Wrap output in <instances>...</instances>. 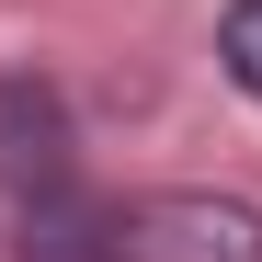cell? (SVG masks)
<instances>
[{"label":"cell","mask_w":262,"mask_h":262,"mask_svg":"<svg viewBox=\"0 0 262 262\" xmlns=\"http://www.w3.org/2000/svg\"><path fill=\"white\" fill-rule=\"evenodd\" d=\"M125 262H262V205H239V194H148L125 216Z\"/></svg>","instance_id":"obj_1"},{"label":"cell","mask_w":262,"mask_h":262,"mask_svg":"<svg viewBox=\"0 0 262 262\" xmlns=\"http://www.w3.org/2000/svg\"><path fill=\"white\" fill-rule=\"evenodd\" d=\"M69 183V103L34 69H0V194H57Z\"/></svg>","instance_id":"obj_2"},{"label":"cell","mask_w":262,"mask_h":262,"mask_svg":"<svg viewBox=\"0 0 262 262\" xmlns=\"http://www.w3.org/2000/svg\"><path fill=\"white\" fill-rule=\"evenodd\" d=\"M12 262H125V216L103 205V194H23V239H12Z\"/></svg>","instance_id":"obj_3"},{"label":"cell","mask_w":262,"mask_h":262,"mask_svg":"<svg viewBox=\"0 0 262 262\" xmlns=\"http://www.w3.org/2000/svg\"><path fill=\"white\" fill-rule=\"evenodd\" d=\"M216 57H228V80L262 103V0H228V23H216Z\"/></svg>","instance_id":"obj_4"}]
</instances>
